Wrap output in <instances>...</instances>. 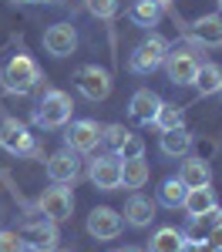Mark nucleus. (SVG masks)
<instances>
[{
	"label": "nucleus",
	"instance_id": "nucleus-1",
	"mask_svg": "<svg viewBox=\"0 0 222 252\" xmlns=\"http://www.w3.org/2000/svg\"><path fill=\"white\" fill-rule=\"evenodd\" d=\"M0 81H3V88H7L10 94H31L44 78H40V67L27 58V54H17V58H10L3 64Z\"/></svg>",
	"mask_w": 222,
	"mask_h": 252
},
{
	"label": "nucleus",
	"instance_id": "nucleus-2",
	"mask_svg": "<svg viewBox=\"0 0 222 252\" xmlns=\"http://www.w3.org/2000/svg\"><path fill=\"white\" fill-rule=\"evenodd\" d=\"M71 111H74V101L67 91H47L40 97V104L34 108V125L40 128H64L71 121Z\"/></svg>",
	"mask_w": 222,
	"mask_h": 252
},
{
	"label": "nucleus",
	"instance_id": "nucleus-3",
	"mask_svg": "<svg viewBox=\"0 0 222 252\" xmlns=\"http://www.w3.org/2000/svg\"><path fill=\"white\" fill-rule=\"evenodd\" d=\"M168 51H172V47H168V40L161 37V34H148V37L135 47L128 67H131L135 74H152V71H159L161 64H165V54H168Z\"/></svg>",
	"mask_w": 222,
	"mask_h": 252
},
{
	"label": "nucleus",
	"instance_id": "nucleus-4",
	"mask_svg": "<svg viewBox=\"0 0 222 252\" xmlns=\"http://www.w3.org/2000/svg\"><path fill=\"white\" fill-rule=\"evenodd\" d=\"M199 64L202 61L192 54V51H185V47H179V51H168L165 54V74H168V81L175 84V88H189V84H195V74H199Z\"/></svg>",
	"mask_w": 222,
	"mask_h": 252
},
{
	"label": "nucleus",
	"instance_id": "nucleus-5",
	"mask_svg": "<svg viewBox=\"0 0 222 252\" xmlns=\"http://www.w3.org/2000/svg\"><path fill=\"white\" fill-rule=\"evenodd\" d=\"M20 239H24V249L31 252H54L58 249V225L51 222V219H34V222H27L24 229H20Z\"/></svg>",
	"mask_w": 222,
	"mask_h": 252
},
{
	"label": "nucleus",
	"instance_id": "nucleus-6",
	"mask_svg": "<svg viewBox=\"0 0 222 252\" xmlns=\"http://www.w3.org/2000/svg\"><path fill=\"white\" fill-rule=\"evenodd\" d=\"M0 148L10 152V155H34L37 145H34V135L27 131V125L17 121V118H7L0 125Z\"/></svg>",
	"mask_w": 222,
	"mask_h": 252
},
{
	"label": "nucleus",
	"instance_id": "nucleus-7",
	"mask_svg": "<svg viewBox=\"0 0 222 252\" xmlns=\"http://www.w3.org/2000/svg\"><path fill=\"white\" fill-rule=\"evenodd\" d=\"M67 148L71 152H81V155H88V152H95L101 145V125L98 121H91V118H81V121H67Z\"/></svg>",
	"mask_w": 222,
	"mask_h": 252
},
{
	"label": "nucleus",
	"instance_id": "nucleus-8",
	"mask_svg": "<svg viewBox=\"0 0 222 252\" xmlns=\"http://www.w3.org/2000/svg\"><path fill=\"white\" fill-rule=\"evenodd\" d=\"M71 212H74V195L67 192L64 185H54V189H47V192L40 195V215L51 219L54 225L67 222Z\"/></svg>",
	"mask_w": 222,
	"mask_h": 252
},
{
	"label": "nucleus",
	"instance_id": "nucleus-9",
	"mask_svg": "<svg viewBox=\"0 0 222 252\" xmlns=\"http://www.w3.org/2000/svg\"><path fill=\"white\" fill-rule=\"evenodd\" d=\"M74 81H78V91L88 97V101H104V97L111 94V74H108L104 67H98V64L81 67Z\"/></svg>",
	"mask_w": 222,
	"mask_h": 252
},
{
	"label": "nucleus",
	"instance_id": "nucleus-10",
	"mask_svg": "<svg viewBox=\"0 0 222 252\" xmlns=\"http://www.w3.org/2000/svg\"><path fill=\"white\" fill-rule=\"evenodd\" d=\"M91 182L98 192H115L121 189V158L118 155H98L91 161Z\"/></svg>",
	"mask_w": 222,
	"mask_h": 252
},
{
	"label": "nucleus",
	"instance_id": "nucleus-11",
	"mask_svg": "<svg viewBox=\"0 0 222 252\" xmlns=\"http://www.w3.org/2000/svg\"><path fill=\"white\" fill-rule=\"evenodd\" d=\"M121 229H125V219H121V212L108 209V205H101V209H95V212L88 215V232L95 235V239H101V242L118 239Z\"/></svg>",
	"mask_w": 222,
	"mask_h": 252
},
{
	"label": "nucleus",
	"instance_id": "nucleus-12",
	"mask_svg": "<svg viewBox=\"0 0 222 252\" xmlns=\"http://www.w3.org/2000/svg\"><path fill=\"white\" fill-rule=\"evenodd\" d=\"M44 51L51 58H67L78 51V31L71 24H54L44 31Z\"/></svg>",
	"mask_w": 222,
	"mask_h": 252
},
{
	"label": "nucleus",
	"instance_id": "nucleus-13",
	"mask_svg": "<svg viewBox=\"0 0 222 252\" xmlns=\"http://www.w3.org/2000/svg\"><path fill=\"white\" fill-rule=\"evenodd\" d=\"M78 172H81V165H78V155L71 148H61V152H54V155L47 158V178L54 185H71L78 178Z\"/></svg>",
	"mask_w": 222,
	"mask_h": 252
},
{
	"label": "nucleus",
	"instance_id": "nucleus-14",
	"mask_svg": "<svg viewBox=\"0 0 222 252\" xmlns=\"http://www.w3.org/2000/svg\"><path fill=\"white\" fill-rule=\"evenodd\" d=\"M182 209L189 212V219H199V215H212L219 209V202H216V192H212L209 185H199V189H189V192H185Z\"/></svg>",
	"mask_w": 222,
	"mask_h": 252
},
{
	"label": "nucleus",
	"instance_id": "nucleus-15",
	"mask_svg": "<svg viewBox=\"0 0 222 252\" xmlns=\"http://www.w3.org/2000/svg\"><path fill=\"white\" fill-rule=\"evenodd\" d=\"M189 34L202 47H222V14H205V17H199L189 27Z\"/></svg>",
	"mask_w": 222,
	"mask_h": 252
},
{
	"label": "nucleus",
	"instance_id": "nucleus-16",
	"mask_svg": "<svg viewBox=\"0 0 222 252\" xmlns=\"http://www.w3.org/2000/svg\"><path fill=\"white\" fill-rule=\"evenodd\" d=\"M159 104H161V97L155 94V91L141 88V91H135L131 101H128V115L135 118L138 125H152V121H155V111H159Z\"/></svg>",
	"mask_w": 222,
	"mask_h": 252
},
{
	"label": "nucleus",
	"instance_id": "nucleus-17",
	"mask_svg": "<svg viewBox=\"0 0 222 252\" xmlns=\"http://www.w3.org/2000/svg\"><path fill=\"white\" fill-rule=\"evenodd\" d=\"M125 222L131 225V229H148L152 225V219H155V205H152V198H145V195H131L128 202H125Z\"/></svg>",
	"mask_w": 222,
	"mask_h": 252
},
{
	"label": "nucleus",
	"instance_id": "nucleus-18",
	"mask_svg": "<svg viewBox=\"0 0 222 252\" xmlns=\"http://www.w3.org/2000/svg\"><path fill=\"white\" fill-rule=\"evenodd\" d=\"M148 158L145 155H131V158H121V185L125 189H141L145 182H148Z\"/></svg>",
	"mask_w": 222,
	"mask_h": 252
},
{
	"label": "nucleus",
	"instance_id": "nucleus-19",
	"mask_svg": "<svg viewBox=\"0 0 222 252\" xmlns=\"http://www.w3.org/2000/svg\"><path fill=\"white\" fill-rule=\"evenodd\" d=\"M179 178L185 189H199V185H209L212 182V168L205 158H185L179 168Z\"/></svg>",
	"mask_w": 222,
	"mask_h": 252
},
{
	"label": "nucleus",
	"instance_id": "nucleus-20",
	"mask_svg": "<svg viewBox=\"0 0 222 252\" xmlns=\"http://www.w3.org/2000/svg\"><path fill=\"white\" fill-rule=\"evenodd\" d=\"M161 155L165 158H185L192 152V135L185 128H172V131H161V141H159Z\"/></svg>",
	"mask_w": 222,
	"mask_h": 252
},
{
	"label": "nucleus",
	"instance_id": "nucleus-21",
	"mask_svg": "<svg viewBox=\"0 0 222 252\" xmlns=\"http://www.w3.org/2000/svg\"><path fill=\"white\" fill-rule=\"evenodd\" d=\"M195 88H199V94L202 97H209V94H216L222 88V67L219 64H199V74H195Z\"/></svg>",
	"mask_w": 222,
	"mask_h": 252
},
{
	"label": "nucleus",
	"instance_id": "nucleus-22",
	"mask_svg": "<svg viewBox=\"0 0 222 252\" xmlns=\"http://www.w3.org/2000/svg\"><path fill=\"white\" fill-rule=\"evenodd\" d=\"M182 242H185V235L179 229H172V225H161L159 232L152 235V242H148V252H179Z\"/></svg>",
	"mask_w": 222,
	"mask_h": 252
},
{
	"label": "nucleus",
	"instance_id": "nucleus-23",
	"mask_svg": "<svg viewBox=\"0 0 222 252\" xmlns=\"http://www.w3.org/2000/svg\"><path fill=\"white\" fill-rule=\"evenodd\" d=\"M131 20H135L138 27H155V24L161 20V3L159 0H135Z\"/></svg>",
	"mask_w": 222,
	"mask_h": 252
},
{
	"label": "nucleus",
	"instance_id": "nucleus-24",
	"mask_svg": "<svg viewBox=\"0 0 222 252\" xmlns=\"http://www.w3.org/2000/svg\"><path fill=\"white\" fill-rule=\"evenodd\" d=\"M159 131H172V128H185V115H182L179 104H165L161 101L159 111H155V121H152Z\"/></svg>",
	"mask_w": 222,
	"mask_h": 252
},
{
	"label": "nucleus",
	"instance_id": "nucleus-25",
	"mask_svg": "<svg viewBox=\"0 0 222 252\" xmlns=\"http://www.w3.org/2000/svg\"><path fill=\"white\" fill-rule=\"evenodd\" d=\"M185 185H182V178L175 175V178H165L161 182V189H159V205H165V209H179L182 205V198H185Z\"/></svg>",
	"mask_w": 222,
	"mask_h": 252
},
{
	"label": "nucleus",
	"instance_id": "nucleus-26",
	"mask_svg": "<svg viewBox=\"0 0 222 252\" xmlns=\"http://www.w3.org/2000/svg\"><path fill=\"white\" fill-rule=\"evenodd\" d=\"M131 138H135V135H131L125 125H104V128H101V141L111 148V155H121V152H125V145H128Z\"/></svg>",
	"mask_w": 222,
	"mask_h": 252
},
{
	"label": "nucleus",
	"instance_id": "nucleus-27",
	"mask_svg": "<svg viewBox=\"0 0 222 252\" xmlns=\"http://www.w3.org/2000/svg\"><path fill=\"white\" fill-rule=\"evenodd\" d=\"M216 215V212H212ZM212 215H199V219H189V229H185V242H205V235L212 229Z\"/></svg>",
	"mask_w": 222,
	"mask_h": 252
},
{
	"label": "nucleus",
	"instance_id": "nucleus-28",
	"mask_svg": "<svg viewBox=\"0 0 222 252\" xmlns=\"http://www.w3.org/2000/svg\"><path fill=\"white\" fill-rule=\"evenodd\" d=\"M88 14L98 20H111L118 14V0H88Z\"/></svg>",
	"mask_w": 222,
	"mask_h": 252
},
{
	"label": "nucleus",
	"instance_id": "nucleus-29",
	"mask_svg": "<svg viewBox=\"0 0 222 252\" xmlns=\"http://www.w3.org/2000/svg\"><path fill=\"white\" fill-rule=\"evenodd\" d=\"M0 252H27V249H24V239H20V232H14V229H3V232H0Z\"/></svg>",
	"mask_w": 222,
	"mask_h": 252
},
{
	"label": "nucleus",
	"instance_id": "nucleus-30",
	"mask_svg": "<svg viewBox=\"0 0 222 252\" xmlns=\"http://www.w3.org/2000/svg\"><path fill=\"white\" fill-rule=\"evenodd\" d=\"M205 242H209V246H216V249L222 252V229H219V225H212V229H209V235H205Z\"/></svg>",
	"mask_w": 222,
	"mask_h": 252
},
{
	"label": "nucleus",
	"instance_id": "nucleus-31",
	"mask_svg": "<svg viewBox=\"0 0 222 252\" xmlns=\"http://www.w3.org/2000/svg\"><path fill=\"white\" fill-rule=\"evenodd\" d=\"M195 252H219L216 246H209V242H195Z\"/></svg>",
	"mask_w": 222,
	"mask_h": 252
},
{
	"label": "nucleus",
	"instance_id": "nucleus-32",
	"mask_svg": "<svg viewBox=\"0 0 222 252\" xmlns=\"http://www.w3.org/2000/svg\"><path fill=\"white\" fill-rule=\"evenodd\" d=\"M212 225H219V229H222V209H216V215H212Z\"/></svg>",
	"mask_w": 222,
	"mask_h": 252
},
{
	"label": "nucleus",
	"instance_id": "nucleus-33",
	"mask_svg": "<svg viewBox=\"0 0 222 252\" xmlns=\"http://www.w3.org/2000/svg\"><path fill=\"white\" fill-rule=\"evenodd\" d=\"M179 252H195V242H182V249Z\"/></svg>",
	"mask_w": 222,
	"mask_h": 252
},
{
	"label": "nucleus",
	"instance_id": "nucleus-34",
	"mask_svg": "<svg viewBox=\"0 0 222 252\" xmlns=\"http://www.w3.org/2000/svg\"><path fill=\"white\" fill-rule=\"evenodd\" d=\"M14 3H34V0H14Z\"/></svg>",
	"mask_w": 222,
	"mask_h": 252
},
{
	"label": "nucleus",
	"instance_id": "nucleus-35",
	"mask_svg": "<svg viewBox=\"0 0 222 252\" xmlns=\"http://www.w3.org/2000/svg\"><path fill=\"white\" fill-rule=\"evenodd\" d=\"M118 252H141V249H118Z\"/></svg>",
	"mask_w": 222,
	"mask_h": 252
},
{
	"label": "nucleus",
	"instance_id": "nucleus-36",
	"mask_svg": "<svg viewBox=\"0 0 222 252\" xmlns=\"http://www.w3.org/2000/svg\"><path fill=\"white\" fill-rule=\"evenodd\" d=\"M159 3H161V7H165V3H172V0H159Z\"/></svg>",
	"mask_w": 222,
	"mask_h": 252
},
{
	"label": "nucleus",
	"instance_id": "nucleus-37",
	"mask_svg": "<svg viewBox=\"0 0 222 252\" xmlns=\"http://www.w3.org/2000/svg\"><path fill=\"white\" fill-rule=\"evenodd\" d=\"M54 252H71V249H54Z\"/></svg>",
	"mask_w": 222,
	"mask_h": 252
},
{
	"label": "nucleus",
	"instance_id": "nucleus-38",
	"mask_svg": "<svg viewBox=\"0 0 222 252\" xmlns=\"http://www.w3.org/2000/svg\"><path fill=\"white\" fill-rule=\"evenodd\" d=\"M216 3H219V10H222V0H216Z\"/></svg>",
	"mask_w": 222,
	"mask_h": 252
},
{
	"label": "nucleus",
	"instance_id": "nucleus-39",
	"mask_svg": "<svg viewBox=\"0 0 222 252\" xmlns=\"http://www.w3.org/2000/svg\"><path fill=\"white\" fill-rule=\"evenodd\" d=\"M47 3H54V0H47Z\"/></svg>",
	"mask_w": 222,
	"mask_h": 252
},
{
	"label": "nucleus",
	"instance_id": "nucleus-40",
	"mask_svg": "<svg viewBox=\"0 0 222 252\" xmlns=\"http://www.w3.org/2000/svg\"><path fill=\"white\" fill-rule=\"evenodd\" d=\"M219 94H222V88H219Z\"/></svg>",
	"mask_w": 222,
	"mask_h": 252
}]
</instances>
